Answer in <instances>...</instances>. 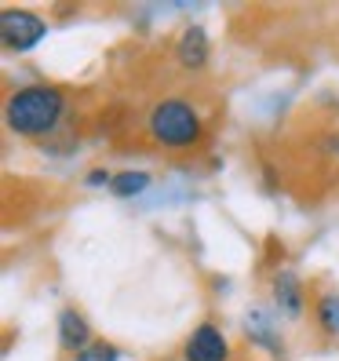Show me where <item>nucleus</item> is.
<instances>
[{
  "label": "nucleus",
  "instance_id": "7ed1b4c3",
  "mask_svg": "<svg viewBox=\"0 0 339 361\" xmlns=\"http://www.w3.org/2000/svg\"><path fill=\"white\" fill-rule=\"evenodd\" d=\"M44 37H48L44 18H37L30 11H15V8H8L0 15V40H4L8 51H30Z\"/></svg>",
  "mask_w": 339,
  "mask_h": 361
},
{
  "label": "nucleus",
  "instance_id": "20e7f679",
  "mask_svg": "<svg viewBox=\"0 0 339 361\" xmlns=\"http://www.w3.org/2000/svg\"><path fill=\"white\" fill-rule=\"evenodd\" d=\"M183 357L186 361H230V343L226 336L216 329V325H197L190 332L186 347H183Z\"/></svg>",
  "mask_w": 339,
  "mask_h": 361
},
{
  "label": "nucleus",
  "instance_id": "1a4fd4ad",
  "mask_svg": "<svg viewBox=\"0 0 339 361\" xmlns=\"http://www.w3.org/2000/svg\"><path fill=\"white\" fill-rule=\"evenodd\" d=\"M150 186V172H113V183H110V194L113 197H139L142 190Z\"/></svg>",
  "mask_w": 339,
  "mask_h": 361
},
{
  "label": "nucleus",
  "instance_id": "f8f14e48",
  "mask_svg": "<svg viewBox=\"0 0 339 361\" xmlns=\"http://www.w3.org/2000/svg\"><path fill=\"white\" fill-rule=\"evenodd\" d=\"M113 176L106 172V168H92V176H88V186H110Z\"/></svg>",
  "mask_w": 339,
  "mask_h": 361
},
{
  "label": "nucleus",
  "instance_id": "0eeeda50",
  "mask_svg": "<svg viewBox=\"0 0 339 361\" xmlns=\"http://www.w3.org/2000/svg\"><path fill=\"white\" fill-rule=\"evenodd\" d=\"M175 55H179V62L186 70H201L208 62V33L201 26H186L179 44H175Z\"/></svg>",
  "mask_w": 339,
  "mask_h": 361
},
{
  "label": "nucleus",
  "instance_id": "9b49d317",
  "mask_svg": "<svg viewBox=\"0 0 339 361\" xmlns=\"http://www.w3.org/2000/svg\"><path fill=\"white\" fill-rule=\"evenodd\" d=\"M73 361H121V350L106 339H92L80 354H73Z\"/></svg>",
  "mask_w": 339,
  "mask_h": 361
},
{
  "label": "nucleus",
  "instance_id": "f03ea898",
  "mask_svg": "<svg viewBox=\"0 0 339 361\" xmlns=\"http://www.w3.org/2000/svg\"><path fill=\"white\" fill-rule=\"evenodd\" d=\"M146 128H150V139L164 150H186V146L201 142V117L190 102L183 99H164L150 110V121H146Z\"/></svg>",
  "mask_w": 339,
  "mask_h": 361
},
{
  "label": "nucleus",
  "instance_id": "423d86ee",
  "mask_svg": "<svg viewBox=\"0 0 339 361\" xmlns=\"http://www.w3.org/2000/svg\"><path fill=\"white\" fill-rule=\"evenodd\" d=\"M58 343H62V350H73V354H80L92 343V329L73 307H66L58 314Z\"/></svg>",
  "mask_w": 339,
  "mask_h": 361
},
{
  "label": "nucleus",
  "instance_id": "39448f33",
  "mask_svg": "<svg viewBox=\"0 0 339 361\" xmlns=\"http://www.w3.org/2000/svg\"><path fill=\"white\" fill-rule=\"evenodd\" d=\"M273 307L281 310V317H303V285H300V278H295L292 270H285V274H278L273 278Z\"/></svg>",
  "mask_w": 339,
  "mask_h": 361
},
{
  "label": "nucleus",
  "instance_id": "9d476101",
  "mask_svg": "<svg viewBox=\"0 0 339 361\" xmlns=\"http://www.w3.org/2000/svg\"><path fill=\"white\" fill-rule=\"evenodd\" d=\"M248 336L256 339V343H263L266 350H278V336H273V317H266L263 310L248 314Z\"/></svg>",
  "mask_w": 339,
  "mask_h": 361
},
{
  "label": "nucleus",
  "instance_id": "f257e3e1",
  "mask_svg": "<svg viewBox=\"0 0 339 361\" xmlns=\"http://www.w3.org/2000/svg\"><path fill=\"white\" fill-rule=\"evenodd\" d=\"M66 117V95L51 84H30L8 95L4 106V121L15 135L26 139H44L58 128V121Z\"/></svg>",
  "mask_w": 339,
  "mask_h": 361
},
{
  "label": "nucleus",
  "instance_id": "6e6552de",
  "mask_svg": "<svg viewBox=\"0 0 339 361\" xmlns=\"http://www.w3.org/2000/svg\"><path fill=\"white\" fill-rule=\"evenodd\" d=\"M314 322H317V329H321L325 336L339 339V295L335 292H325L321 300L314 303Z\"/></svg>",
  "mask_w": 339,
  "mask_h": 361
}]
</instances>
